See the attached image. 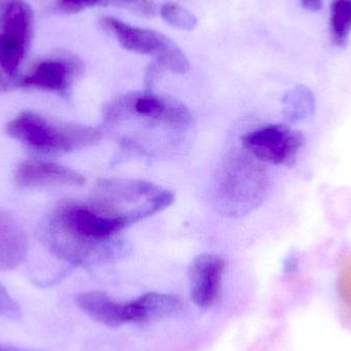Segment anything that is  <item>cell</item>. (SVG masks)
Masks as SVG:
<instances>
[{
	"label": "cell",
	"mask_w": 351,
	"mask_h": 351,
	"mask_svg": "<svg viewBox=\"0 0 351 351\" xmlns=\"http://www.w3.org/2000/svg\"><path fill=\"white\" fill-rule=\"evenodd\" d=\"M131 226L119 208L93 200L65 202L41 226V239L60 259L90 265L117 257L123 251L119 234Z\"/></svg>",
	"instance_id": "cell-1"
},
{
	"label": "cell",
	"mask_w": 351,
	"mask_h": 351,
	"mask_svg": "<svg viewBox=\"0 0 351 351\" xmlns=\"http://www.w3.org/2000/svg\"><path fill=\"white\" fill-rule=\"evenodd\" d=\"M10 137L43 154H68L100 141L96 128L62 123L33 111H25L6 125Z\"/></svg>",
	"instance_id": "cell-2"
},
{
	"label": "cell",
	"mask_w": 351,
	"mask_h": 351,
	"mask_svg": "<svg viewBox=\"0 0 351 351\" xmlns=\"http://www.w3.org/2000/svg\"><path fill=\"white\" fill-rule=\"evenodd\" d=\"M101 26L113 35L127 51L156 58V63L162 69L178 74L189 71L190 64L185 53L166 35L131 26L112 16L101 19Z\"/></svg>",
	"instance_id": "cell-3"
},
{
	"label": "cell",
	"mask_w": 351,
	"mask_h": 351,
	"mask_svg": "<svg viewBox=\"0 0 351 351\" xmlns=\"http://www.w3.org/2000/svg\"><path fill=\"white\" fill-rule=\"evenodd\" d=\"M265 188V175L253 158L233 156L223 173L219 187L221 210L230 216H239L257 206Z\"/></svg>",
	"instance_id": "cell-4"
},
{
	"label": "cell",
	"mask_w": 351,
	"mask_h": 351,
	"mask_svg": "<svg viewBox=\"0 0 351 351\" xmlns=\"http://www.w3.org/2000/svg\"><path fill=\"white\" fill-rule=\"evenodd\" d=\"M105 112L106 119L110 121L119 119L125 113H133L174 128L188 127L193 119V115L183 103L149 90L121 97L111 102Z\"/></svg>",
	"instance_id": "cell-5"
},
{
	"label": "cell",
	"mask_w": 351,
	"mask_h": 351,
	"mask_svg": "<svg viewBox=\"0 0 351 351\" xmlns=\"http://www.w3.org/2000/svg\"><path fill=\"white\" fill-rule=\"evenodd\" d=\"M241 144L256 160L292 167L302 149L304 137L288 125H269L245 134Z\"/></svg>",
	"instance_id": "cell-6"
},
{
	"label": "cell",
	"mask_w": 351,
	"mask_h": 351,
	"mask_svg": "<svg viewBox=\"0 0 351 351\" xmlns=\"http://www.w3.org/2000/svg\"><path fill=\"white\" fill-rule=\"evenodd\" d=\"M32 12L24 0H0V53L23 58L32 32Z\"/></svg>",
	"instance_id": "cell-7"
},
{
	"label": "cell",
	"mask_w": 351,
	"mask_h": 351,
	"mask_svg": "<svg viewBox=\"0 0 351 351\" xmlns=\"http://www.w3.org/2000/svg\"><path fill=\"white\" fill-rule=\"evenodd\" d=\"M162 190L160 186L143 180L103 179L95 187L93 200L129 213L133 223L134 210Z\"/></svg>",
	"instance_id": "cell-8"
},
{
	"label": "cell",
	"mask_w": 351,
	"mask_h": 351,
	"mask_svg": "<svg viewBox=\"0 0 351 351\" xmlns=\"http://www.w3.org/2000/svg\"><path fill=\"white\" fill-rule=\"evenodd\" d=\"M226 260L216 254H202L192 260L189 267L190 297L199 308L213 306L220 292Z\"/></svg>",
	"instance_id": "cell-9"
},
{
	"label": "cell",
	"mask_w": 351,
	"mask_h": 351,
	"mask_svg": "<svg viewBox=\"0 0 351 351\" xmlns=\"http://www.w3.org/2000/svg\"><path fill=\"white\" fill-rule=\"evenodd\" d=\"M14 181L19 187L31 189L47 186H82L86 178L72 169L55 162L27 160L16 168Z\"/></svg>",
	"instance_id": "cell-10"
},
{
	"label": "cell",
	"mask_w": 351,
	"mask_h": 351,
	"mask_svg": "<svg viewBox=\"0 0 351 351\" xmlns=\"http://www.w3.org/2000/svg\"><path fill=\"white\" fill-rule=\"evenodd\" d=\"M183 306L181 298L173 294L152 292L127 303L128 323L149 325L173 317Z\"/></svg>",
	"instance_id": "cell-11"
},
{
	"label": "cell",
	"mask_w": 351,
	"mask_h": 351,
	"mask_svg": "<svg viewBox=\"0 0 351 351\" xmlns=\"http://www.w3.org/2000/svg\"><path fill=\"white\" fill-rule=\"evenodd\" d=\"M80 72L75 61L51 59L41 62L30 75L22 80L25 86H34L51 92L65 93Z\"/></svg>",
	"instance_id": "cell-12"
},
{
	"label": "cell",
	"mask_w": 351,
	"mask_h": 351,
	"mask_svg": "<svg viewBox=\"0 0 351 351\" xmlns=\"http://www.w3.org/2000/svg\"><path fill=\"white\" fill-rule=\"evenodd\" d=\"M28 245L24 228L14 217L0 210V270H12L21 265Z\"/></svg>",
	"instance_id": "cell-13"
},
{
	"label": "cell",
	"mask_w": 351,
	"mask_h": 351,
	"mask_svg": "<svg viewBox=\"0 0 351 351\" xmlns=\"http://www.w3.org/2000/svg\"><path fill=\"white\" fill-rule=\"evenodd\" d=\"M76 305L86 315L108 328L128 324L127 303H119L102 292L82 293L76 297Z\"/></svg>",
	"instance_id": "cell-14"
},
{
	"label": "cell",
	"mask_w": 351,
	"mask_h": 351,
	"mask_svg": "<svg viewBox=\"0 0 351 351\" xmlns=\"http://www.w3.org/2000/svg\"><path fill=\"white\" fill-rule=\"evenodd\" d=\"M315 109V96L304 86H296L287 93L282 99V114L291 123L304 121L313 114Z\"/></svg>",
	"instance_id": "cell-15"
},
{
	"label": "cell",
	"mask_w": 351,
	"mask_h": 351,
	"mask_svg": "<svg viewBox=\"0 0 351 351\" xmlns=\"http://www.w3.org/2000/svg\"><path fill=\"white\" fill-rule=\"evenodd\" d=\"M329 24L332 43L346 47L351 34V0H332Z\"/></svg>",
	"instance_id": "cell-16"
},
{
	"label": "cell",
	"mask_w": 351,
	"mask_h": 351,
	"mask_svg": "<svg viewBox=\"0 0 351 351\" xmlns=\"http://www.w3.org/2000/svg\"><path fill=\"white\" fill-rule=\"evenodd\" d=\"M160 14L167 23L182 30H193L197 25L195 16L177 3L164 4L160 8Z\"/></svg>",
	"instance_id": "cell-17"
},
{
	"label": "cell",
	"mask_w": 351,
	"mask_h": 351,
	"mask_svg": "<svg viewBox=\"0 0 351 351\" xmlns=\"http://www.w3.org/2000/svg\"><path fill=\"white\" fill-rule=\"evenodd\" d=\"M0 317L12 319V321H18L22 317V311L18 303L1 284H0Z\"/></svg>",
	"instance_id": "cell-18"
},
{
	"label": "cell",
	"mask_w": 351,
	"mask_h": 351,
	"mask_svg": "<svg viewBox=\"0 0 351 351\" xmlns=\"http://www.w3.org/2000/svg\"><path fill=\"white\" fill-rule=\"evenodd\" d=\"M339 292L342 302L351 313V257L342 262L339 276Z\"/></svg>",
	"instance_id": "cell-19"
},
{
	"label": "cell",
	"mask_w": 351,
	"mask_h": 351,
	"mask_svg": "<svg viewBox=\"0 0 351 351\" xmlns=\"http://www.w3.org/2000/svg\"><path fill=\"white\" fill-rule=\"evenodd\" d=\"M59 5L64 12L74 14L84 8L96 5H107V0H59Z\"/></svg>",
	"instance_id": "cell-20"
},
{
	"label": "cell",
	"mask_w": 351,
	"mask_h": 351,
	"mask_svg": "<svg viewBox=\"0 0 351 351\" xmlns=\"http://www.w3.org/2000/svg\"><path fill=\"white\" fill-rule=\"evenodd\" d=\"M302 5L311 12H317L323 8L324 0H300Z\"/></svg>",
	"instance_id": "cell-21"
},
{
	"label": "cell",
	"mask_w": 351,
	"mask_h": 351,
	"mask_svg": "<svg viewBox=\"0 0 351 351\" xmlns=\"http://www.w3.org/2000/svg\"><path fill=\"white\" fill-rule=\"evenodd\" d=\"M0 351H25L19 350V348H12V346H4V344H0Z\"/></svg>",
	"instance_id": "cell-22"
}]
</instances>
